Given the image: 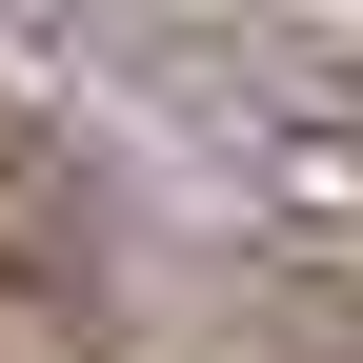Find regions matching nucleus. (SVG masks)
<instances>
[{"label":"nucleus","instance_id":"f257e3e1","mask_svg":"<svg viewBox=\"0 0 363 363\" xmlns=\"http://www.w3.org/2000/svg\"><path fill=\"white\" fill-rule=\"evenodd\" d=\"M0 262H81V182H61V142H40L21 81H0Z\"/></svg>","mask_w":363,"mask_h":363}]
</instances>
